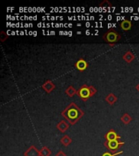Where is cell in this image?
<instances>
[{
  "mask_svg": "<svg viewBox=\"0 0 139 156\" xmlns=\"http://www.w3.org/2000/svg\"><path fill=\"white\" fill-rule=\"evenodd\" d=\"M62 116L64 117L67 121L72 125L76 124V123L80 119L85 115V112L77 106L75 102H72L65 109L61 112Z\"/></svg>",
  "mask_w": 139,
  "mask_h": 156,
  "instance_id": "6da1fadb",
  "label": "cell"
},
{
  "mask_svg": "<svg viewBox=\"0 0 139 156\" xmlns=\"http://www.w3.org/2000/svg\"><path fill=\"white\" fill-rule=\"evenodd\" d=\"M97 93V90L93 85H82L80 89L77 90V94L78 97H80L82 101L86 102L90 98L93 97Z\"/></svg>",
  "mask_w": 139,
  "mask_h": 156,
  "instance_id": "7a4b0ae2",
  "label": "cell"
},
{
  "mask_svg": "<svg viewBox=\"0 0 139 156\" xmlns=\"http://www.w3.org/2000/svg\"><path fill=\"white\" fill-rule=\"evenodd\" d=\"M102 39L111 46H114L115 44L121 39V35L115 29H109L103 34Z\"/></svg>",
  "mask_w": 139,
  "mask_h": 156,
  "instance_id": "3957f363",
  "label": "cell"
},
{
  "mask_svg": "<svg viewBox=\"0 0 139 156\" xmlns=\"http://www.w3.org/2000/svg\"><path fill=\"white\" fill-rule=\"evenodd\" d=\"M107 150L111 151V153H117V151L119 150L122 146H124V141H119V140H114V141H105L103 143Z\"/></svg>",
  "mask_w": 139,
  "mask_h": 156,
  "instance_id": "277c9868",
  "label": "cell"
},
{
  "mask_svg": "<svg viewBox=\"0 0 139 156\" xmlns=\"http://www.w3.org/2000/svg\"><path fill=\"white\" fill-rule=\"evenodd\" d=\"M104 137L106 141H114V140H119L121 138V136H119V134H117V133L114 129H110L106 133Z\"/></svg>",
  "mask_w": 139,
  "mask_h": 156,
  "instance_id": "5b68a950",
  "label": "cell"
},
{
  "mask_svg": "<svg viewBox=\"0 0 139 156\" xmlns=\"http://www.w3.org/2000/svg\"><path fill=\"white\" fill-rule=\"evenodd\" d=\"M41 88H42L47 94H49V93H51V91H53V90H55V83H54L52 80H46V82L44 83L43 85H41Z\"/></svg>",
  "mask_w": 139,
  "mask_h": 156,
  "instance_id": "8992f818",
  "label": "cell"
},
{
  "mask_svg": "<svg viewBox=\"0 0 139 156\" xmlns=\"http://www.w3.org/2000/svg\"><path fill=\"white\" fill-rule=\"evenodd\" d=\"M24 156H41L40 155V151L36 148L35 146H30L29 148L24 153Z\"/></svg>",
  "mask_w": 139,
  "mask_h": 156,
  "instance_id": "52a82bcc",
  "label": "cell"
},
{
  "mask_svg": "<svg viewBox=\"0 0 139 156\" xmlns=\"http://www.w3.org/2000/svg\"><path fill=\"white\" fill-rule=\"evenodd\" d=\"M88 66H89V63H88L84 58H80V59L75 63L76 68H77L78 71H80V72L85 71V69L88 68Z\"/></svg>",
  "mask_w": 139,
  "mask_h": 156,
  "instance_id": "ba28073f",
  "label": "cell"
},
{
  "mask_svg": "<svg viewBox=\"0 0 139 156\" xmlns=\"http://www.w3.org/2000/svg\"><path fill=\"white\" fill-rule=\"evenodd\" d=\"M56 128L61 133H65V131H67L69 129V123L66 119H62L57 124Z\"/></svg>",
  "mask_w": 139,
  "mask_h": 156,
  "instance_id": "9c48e42d",
  "label": "cell"
},
{
  "mask_svg": "<svg viewBox=\"0 0 139 156\" xmlns=\"http://www.w3.org/2000/svg\"><path fill=\"white\" fill-rule=\"evenodd\" d=\"M120 28L124 31H129V29L132 28V22L129 20H124L120 23Z\"/></svg>",
  "mask_w": 139,
  "mask_h": 156,
  "instance_id": "30bf717a",
  "label": "cell"
},
{
  "mask_svg": "<svg viewBox=\"0 0 139 156\" xmlns=\"http://www.w3.org/2000/svg\"><path fill=\"white\" fill-rule=\"evenodd\" d=\"M123 58H124V60L127 63H131L132 61L134 60V58H135V55H134L133 52L131 51H127L126 53L124 54V55H123Z\"/></svg>",
  "mask_w": 139,
  "mask_h": 156,
  "instance_id": "8fae6325",
  "label": "cell"
},
{
  "mask_svg": "<svg viewBox=\"0 0 139 156\" xmlns=\"http://www.w3.org/2000/svg\"><path fill=\"white\" fill-rule=\"evenodd\" d=\"M105 101H106L107 103H109V104L113 105L114 103H116V102H117V97L114 94L111 93V94H109L107 95V97L105 98Z\"/></svg>",
  "mask_w": 139,
  "mask_h": 156,
  "instance_id": "7c38bea8",
  "label": "cell"
},
{
  "mask_svg": "<svg viewBox=\"0 0 139 156\" xmlns=\"http://www.w3.org/2000/svg\"><path fill=\"white\" fill-rule=\"evenodd\" d=\"M72 141H73V140L68 135H64L60 138V142L64 146H68L72 143Z\"/></svg>",
  "mask_w": 139,
  "mask_h": 156,
  "instance_id": "4fadbf2b",
  "label": "cell"
},
{
  "mask_svg": "<svg viewBox=\"0 0 139 156\" xmlns=\"http://www.w3.org/2000/svg\"><path fill=\"white\" fill-rule=\"evenodd\" d=\"M77 90H76L75 88L72 86V85H69L65 90L66 94L69 96V97H73L74 95L77 94Z\"/></svg>",
  "mask_w": 139,
  "mask_h": 156,
  "instance_id": "5bb4252c",
  "label": "cell"
},
{
  "mask_svg": "<svg viewBox=\"0 0 139 156\" xmlns=\"http://www.w3.org/2000/svg\"><path fill=\"white\" fill-rule=\"evenodd\" d=\"M120 120L124 124H129L132 121V117L128 113H124L121 116V118H120Z\"/></svg>",
  "mask_w": 139,
  "mask_h": 156,
  "instance_id": "9a60e30c",
  "label": "cell"
},
{
  "mask_svg": "<svg viewBox=\"0 0 139 156\" xmlns=\"http://www.w3.org/2000/svg\"><path fill=\"white\" fill-rule=\"evenodd\" d=\"M51 151L47 146H43L40 150V155L41 156H51Z\"/></svg>",
  "mask_w": 139,
  "mask_h": 156,
  "instance_id": "2e32d148",
  "label": "cell"
},
{
  "mask_svg": "<svg viewBox=\"0 0 139 156\" xmlns=\"http://www.w3.org/2000/svg\"><path fill=\"white\" fill-rule=\"evenodd\" d=\"M99 7H112V4L109 2V1H108V0H103V1H102V2L99 4Z\"/></svg>",
  "mask_w": 139,
  "mask_h": 156,
  "instance_id": "e0dca14e",
  "label": "cell"
},
{
  "mask_svg": "<svg viewBox=\"0 0 139 156\" xmlns=\"http://www.w3.org/2000/svg\"><path fill=\"white\" fill-rule=\"evenodd\" d=\"M123 153V151H119V152H117V153H111V152H105L104 154H102V156H117L119 155V154H121Z\"/></svg>",
  "mask_w": 139,
  "mask_h": 156,
  "instance_id": "ac0fdd59",
  "label": "cell"
},
{
  "mask_svg": "<svg viewBox=\"0 0 139 156\" xmlns=\"http://www.w3.org/2000/svg\"><path fill=\"white\" fill-rule=\"evenodd\" d=\"M7 37H8V36H7V34H5L4 32L3 31L1 32V34H0V39H1V41H2H2H4Z\"/></svg>",
  "mask_w": 139,
  "mask_h": 156,
  "instance_id": "d6986e66",
  "label": "cell"
},
{
  "mask_svg": "<svg viewBox=\"0 0 139 156\" xmlns=\"http://www.w3.org/2000/svg\"><path fill=\"white\" fill-rule=\"evenodd\" d=\"M55 156H67V155H66V154L64 153L63 151H59L58 153L56 154Z\"/></svg>",
  "mask_w": 139,
  "mask_h": 156,
  "instance_id": "ffe728a7",
  "label": "cell"
},
{
  "mask_svg": "<svg viewBox=\"0 0 139 156\" xmlns=\"http://www.w3.org/2000/svg\"><path fill=\"white\" fill-rule=\"evenodd\" d=\"M136 89H137V91H138V92H139V83H138V84H137V85H136Z\"/></svg>",
  "mask_w": 139,
  "mask_h": 156,
  "instance_id": "44dd1931",
  "label": "cell"
}]
</instances>
